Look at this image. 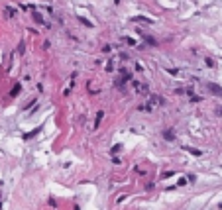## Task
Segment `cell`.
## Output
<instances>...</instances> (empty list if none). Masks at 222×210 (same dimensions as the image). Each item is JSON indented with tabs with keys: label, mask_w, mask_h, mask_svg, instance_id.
I'll return each mask as SVG.
<instances>
[{
	"label": "cell",
	"mask_w": 222,
	"mask_h": 210,
	"mask_svg": "<svg viewBox=\"0 0 222 210\" xmlns=\"http://www.w3.org/2000/svg\"><path fill=\"white\" fill-rule=\"evenodd\" d=\"M163 104H165V100L161 98L159 94H151V96H149V100H147L145 104L138 106V110H142V112H151V110H155L157 106H163Z\"/></svg>",
	"instance_id": "1"
},
{
	"label": "cell",
	"mask_w": 222,
	"mask_h": 210,
	"mask_svg": "<svg viewBox=\"0 0 222 210\" xmlns=\"http://www.w3.org/2000/svg\"><path fill=\"white\" fill-rule=\"evenodd\" d=\"M208 90H210V92H214L216 96H222V89L218 87V85H214V83H208Z\"/></svg>",
	"instance_id": "2"
},
{
	"label": "cell",
	"mask_w": 222,
	"mask_h": 210,
	"mask_svg": "<svg viewBox=\"0 0 222 210\" xmlns=\"http://www.w3.org/2000/svg\"><path fill=\"white\" fill-rule=\"evenodd\" d=\"M102 118H104V110H98V112H96V120H94V128H98V126H100Z\"/></svg>",
	"instance_id": "3"
},
{
	"label": "cell",
	"mask_w": 222,
	"mask_h": 210,
	"mask_svg": "<svg viewBox=\"0 0 222 210\" xmlns=\"http://www.w3.org/2000/svg\"><path fill=\"white\" fill-rule=\"evenodd\" d=\"M163 138H165L167 142H173V140H175V133L171 132V130H165V132H163Z\"/></svg>",
	"instance_id": "4"
},
{
	"label": "cell",
	"mask_w": 222,
	"mask_h": 210,
	"mask_svg": "<svg viewBox=\"0 0 222 210\" xmlns=\"http://www.w3.org/2000/svg\"><path fill=\"white\" fill-rule=\"evenodd\" d=\"M136 90H138V92H147V85H144V83H136Z\"/></svg>",
	"instance_id": "5"
},
{
	"label": "cell",
	"mask_w": 222,
	"mask_h": 210,
	"mask_svg": "<svg viewBox=\"0 0 222 210\" xmlns=\"http://www.w3.org/2000/svg\"><path fill=\"white\" fill-rule=\"evenodd\" d=\"M33 20H35V22H37V24H43V26H47V24H45V20H43V18H41V14H37V12L33 14Z\"/></svg>",
	"instance_id": "6"
},
{
	"label": "cell",
	"mask_w": 222,
	"mask_h": 210,
	"mask_svg": "<svg viewBox=\"0 0 222 210\" xmlns=\"http://www.w3.org/2000/svg\"><path fill=\"white\" fill-rule=\"evenodd\" d=\"M134 22H144V24H151V20H149V18H144V16H136V18H134Z\"/></svg>",
	"instance_id": "7"
},
{
	"label": "cell",
	"mask_w": 222,
	"mask_h": 210,
	"mask_svg": "<svg viewBox=\"0 0 222 210\" xmlns=\"http://www.w3.org/2000/svg\"><path fill=\"white\" fill-rule=\"evenodd\" d=\"M22 90V87L20 85H14V89H12V92H10V96H18V92Z\"/></svg>",
	"instance_id": "8"
},
{
	"label": "cell",
	"mask_w": 222,
	"mask_h": 210,
	"mask_svg": "<svg viewBox=\"0 0 222 210\" xmlns=\"http://www.w3.org/2000/svg\"><path fill=\"white\" fill-rule=\"evenodd\" d=\"M37 133H39V130H33V132H30V133H26V135H24V140H32L33 135H37Z\"/></svg>",
	"instance_id": "9"
},
{
	"label": "cell",
	"mask_w": 222,
	"mask_h": 210,
	"mask_svg": "<svg viewBox=\"0 0 222 210\" xmlns=\"http://www.w3.org/2000/svg\"><path fill=\"white\" fill-rule=\"evenodd\" d=\"M185 149H187L189 153H193V155H200V151H199V149H193V147H185Z\"/></svg>",
	"instance_id": "10"
},
{
	"label": "cell",
	"mask_w": 222,
	"mask_h": 210,
	"mask_svg": "<svg viewBox=\"0 0 222 210\" xmlns=\"http://www.w3.org/2000/svg\"><path fill=\"white\" fill-rule=\"evenodd\" d=\"M0 206H2V204H0Z\"/></svg>",
	"instance_id": "11"
}]
</instances>
